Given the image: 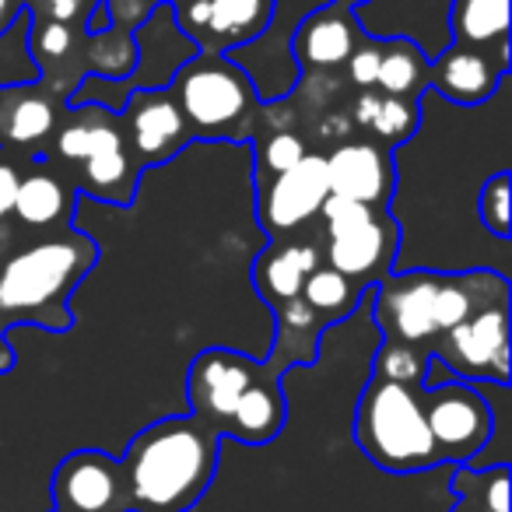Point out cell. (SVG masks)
<instances>
[{"mask_svg":"<svg viewBox=\"0 0 512 512\" xmlns=\"http://www.w3.org/2000/svg\"><path fill=\"white\" fill-rule=\"evenodd\" d=\"M95 264L99 246L74 228L43 232L29 246L8 249L0 260V372L15 369V355L4 344L11 327H71V295Z\"/></svg>","mask_w":512,"mask_h":512,"instance_id":"6da1fadb","label":"cell"},{"mask_svg":"<svg viewBox=\"0 0 512 512\" xmlns=\"http://www.w3.org/2000/svg\"><path fill=\"white\" fill-rule=\"evenodd\" d=\"M218 442L193 414L141 428L120 456L130 512H190L214 481Z\"/></svg>","mask_w":512,"mask_h":512,"instance_id":"7a4b0ae2","label":"cell"},{"mask_svg":"<svg viewBox=\"0 0 512 512\" xmlns=\"http://www.w3.org/2000/svg\"><path fill=\"white\" fill-rule=\"evenodd\" d=\"M425 390L414 383L372 376L358 397L355 411V442L376 467L390 474H414V470L439 467V453L428 435Z\"/></svg>","mask_w":512,"mask_h":512,"instance_id":"3957f363","label":"cell"},{"mask_svg":"<svg viewBox=\"0 0 512 512\" xmlns=\"http://www.w3.org/2000/svg\"><path fill=\"white\" fill-rule=\"evenodd\" d=\"M169 95L176 99L193 137L211 141H246L256 130V116L264 113L249 74L225 53H193L172 74Z\"/></svg>","mask_w":512,"mask_h":512,"instance_id":"277c9868","label":"cell"},{"mask_svg":"<svg viewBox=\"0 0 512 512\" xmlns=\"http://www.w3.org/2000/svg\"><path fill=\"white\" fill-rule=\"evenodd\" d=\"M316 218L323 221V264L351 278L369 292L393 271L400 249V228L386 207H372L362 200L327 197Z\"/></svg>","mask_w":512,"mask_h":512,"instance_id":"5b68a950","label":"cell"},{"mask_svg":"<svg viewBox=\"0 0 512 512\" xmlns=\"http://www.w3.org/2000/svg\"><path fill=\"white\" fill-rule=\"evenodd\" d=\"M428 358L453 379H488V383H509V302L477 309L453 330L439 334L428 348Z\"/></svg>","mask_w":512,"mask_h":512,"instance_id":"8992f818","label":"cell"},{"mask_svg":"<svg viewBox=\"0 0 512 512\" xmlns=\"http://www.w3.org/2000/svg\"><path fill=\"white\" fill-rule=\"evenodd\" d=\"M425 407V425L435 442L439 463H467L474 453H481L484 442L491 439V407L474 386L449 379V383H432L421 397Z\"/></svg>","mask_w":512,"mask_h":512,"instance_id":"52a82bcc","label":"cell"},{"mask_svg":"<svg viewBox=\"0 0 512 512\" xmlns=\"http://www.w3.org/2000/svg\"><path fill=\"white\" fill-rule=\"evenodd\" d=\"M327 197L330 186L323 155H306L299 165L278 172V176L256 179V214L274 242L302 232L309 221H316Z\"/></svg>","mask_w":512,"mask_h":512,"instance_id":"ba28073f","label":"cell"},{"mask_svg":"<svg viewBox=\"0 0 512 512\" xmlns=\"http://www.w3.org/2000/svg\"><path fill=\"white\" fill-rule=\"evenodd\" d=\"M435 292L439 271H397L376 288V323L386 344H411L428 351L439 337L435 327Z\"/></svg>","mask_w":512,"mask_h":512,"instance_id":"9c48e42d","label":"cell"},{"mask_svg":"<svg viewBox=\"0 0 512 512\" xmlns=\"http://www.w3.org/2000/svg\"><path fill=\"white\" fill-rule=\"evenodd\" d=\"M264 362L228 348H207L193 358L190 376H186V397H190V414L204 421L211 432L225 439V428L232 421V411L246 386L260 376Z\"/></svg>","mask_w":512,"mask_h":512,"instance_id":"30bf717a","label":"cell"},{"mask_svg":"<svg viewBox=\"0 0 512 512\" xmlns=\"http://www.w3.org/2000/svg\"><path fill=\"white\" fill-rule=\"evenodd\" d=\"M120 123L137 165H165L193 141L169 88H134L123 102Z\"/></svg>","mask_w":512,"mask_h":512,"instance_id":"8fae6325","label":"cell"},{"mask_svg":"<svg viewBox=\"0 0 512 512\" xmlns=\"http://www.w3.org/2000/svg\"><path fill=\"white\" fill-rule=\"evenodd\" d=\"M57 512H130L127 481L116 456L102 449H74L53 470Z\"/></svg>","mask_w":512,"mask_h":512,"instance_id":"7c38bea8","label":"cell"},{"mask_svg":"<svg viewBox=\"0 0 512 512\" xmlns=\"http://www.w3.org/2000/svg\"><path fill=\"white\" fill-rule=\"evenodd\" d=\"M327 165L330 197L362 200L372 207H386L393 197V155L390 148L376 141H341L330 155H323Z\"/></svg>","mask_w":512,"mask_h":512,"instance_id":"4fadbf2b","label":"cell"},{"mask_svg":"<svg viewBox=\"0 0 512 512\" xmlns=\"http://www.w3.org/2000/svg\"><path fill=\"white\" fill-rule=\"evenodd\" d=\"M60 120V95L46 81L0 85V151L43 148Z\"/></svg>","mask_w":512,"mask_h":512,"instance_id":"5bb4252c","label":"cell"},{"mask_svg":"<svg viewBox=\"0 0 512 512\" xmlns=\"http://www.w3.org/2000/svg\"><path fill=\"white\" fill-rule=\"evenodd\" d=\"M505 74H509V60L453 43L428 64V85L453 106H477L498 92Z\"/></svg>","mask_w":512,"mask_h":512,"instance_id":"9a60e30c","label":"cell"},{"mask_svg":"<svg viewBox=\"0 0 512 512\" xmlns=\"http://www.w3.org/2000/svg\"><path fill=\"white\" fill-rule=\"evenodd\" d=\"M362 39L365 36L358 25V11L334 0L327 8L302 18L292 39V53L306 71H337L348 64V57Z\"/></svg>","mask_w":512,"mask_h":512,"instance_id":"2e32d148","label":"cell"},{"mask_svg":"<svg viewBox=\"0 0 512 512\" xmlns=\"http://www.w3.org/2000/svg\"><path fill=\"white\" fill-rule=\"evenodd\" d=\"M78 186L71 176L50 169L46 162H39L32 172H22V183H18L15 197V218L25 228H36V232H60V228H71L74 204H78Z\"/></svg>","mask_w":512,"mask_h":512,"instance_id":"e0dca14e","label":"cell"},{"mask_svg":"<svg viewBox=\"0 0 512 512\" xmlns=\"http://www.w3.org/2000/svg\"><path fill=\"white\" fill-rule=\"evenodd\" d=\"M50 144H53V158H60L64 165H81L85 158L99 155V151L127 144V137H123V123L113 109L71 106L60 113Z\"/></svg>","mask_w":512,"mask_h":512,"instance_id":"ac0fdd59","label":"cell"},{"mask_svg":"<svg viewBox=\"0 0 512 512\" xmlns=\"http://www.w3.org/2000/svg\"><path fill=\"white\" fill-rule=\"evenodd\" d=\"M285 418H288V404L281 397V372L264 362L260 376L246 386V393L235 404L225 435L228 439L249 442V446H260V442H271L281 432Z\"/></svg>","mask_w":512,"mask_h":512,"instance_id":"d6986e66","label":"cell"},{"mask_svg":"<svg viewBox=\"0 0 512 512\" xmlns=\"http://www.w3.org/2000/svg\"><path fill=\"white\" fill-rule=\"evenodd\" d=\"M323 264L320 246L313 242L278 239L264 256H256L253 264V288L264 295L271 306H281L288 299H299L306 278Z\"/></svg>","mask_w":512,"mask_h":512,"instance_id":"ffe728a7","label":"cell"},{"mask_svg":"<svg viewBox=\"0 0 512 512\" xmlns=\"http://www.w3.org/2000/svg\"><path fill=\"white\" fill-rule=\"evenodd\" d=\"M271 15V0H207L197 43H207V53L246 46L249 39L264 36V29L271 25Z\"/></svg>","mask_w":512,"mask_h":512,"instance_id":"44dd1931","label":"cell"},{"mask_svg":"<svg viewBox=\"0 0 512 512\" xmlns=\"http://www.w3.org/2000/svg\"><path fill=\"white\" fill-rule=\"evenodd\" d=\"M449 32L453 43L509 60V0H453Z\"/></svg>","mask_w":512,"mask_h":512,"instance_id":"7402d4cb","label":"cell"},{"mask_svg":"<svg viewBox=\"0 0 512 512\" xmlns=\"http://www.w3.org/2000/svg\"><path fill=\"white\" fill-rule=\"evenodd\" d=\"M74 186L85 193H92L102 204H120L127 207L137 193V179H141V165L130 155L127 144H116L99 155L85 158L81 165H74Z\"/></svg>","mask_w":512,"mask_h":512,"instance_id":"603a6c76","label":"cell"},{"mask_svg":"<svg viewBox=\"0 0 512 512\" xmlns=\"http://www.w3.org/2000/svg\"><path fill=\"white\" fill-rule=\"evenodd\" d=\"M355 123L369 127L376 134V144L383 148H397L414 137L421 123L418 99H404V95H379L376 88L358 95L355 102Z\"/></svg>","mask_w":512,"mask_h":512,"instance_id":"cb8c5ba5","label":"cell"},{"mask_svg":"<svg viewBox=\"0 0 512 512\" xmlns=\"http://www.w3.org/2000/svg\"><path fill=\"white\" fill-rule=\"evenodd\" d=\"M271 309H274V316H278V334H274V358L267 365L281 372L295 362H313L316 341H320V334L327 330V323L302 302V295Z\"/></svg>","mask_w":512,"mask_h":512,"instance_id":"d4e9b609","label":"cell"},{"mask_svg":"<svg viewBox=\"0 0 512 512\" xmlns=\"http://www.w3.org/2000/svg\"><path fill=\"white\" fill-rule=\"evenodd\" d=\"M428 88V57L411 39H383V60H379L376 92L421 99Z\"/></svg>","mask_w":512,"mask_h":512,"instance_id":"484cf974","label":"cell"},{"mask_svg":"<svg viewBox=\"0 0 512 512\" xmlns=\"http://www.w3.org/2000/svg\"><path fill=\"white\" fill-rule=\"evenodd\" d=\"M362 295H365L362 285H355V281L337 274L334 267H327V264L316 267V271L306 278V285H302V302H306L327 327L355 313Z\"/></svg>","mask_w":512,"mask_h":512,"instance_id":"4316f807","label":"cell"},{"mask_svg":"<svg viewBox=\"0 0 512 512\" xmlns=\"http://www.w3.org/2000/svg\"><path fill=\"white\" fill-rule=\"evenodd\" d=\"M449 488H453V495L481 505L484 512H509V467L505 463L484 470H456Z\"/></svg>","mask_w":512,"mask_h":512,"instance_id":"83f0119b","label":"cell"},{"mask_svg":"<svg viewBox=\"0 0 512 512\" xmlns=\"http://www.w3.org/2000/svg\"><path fill=\"white\" fill-rule=\"evenodd\" d=\"M32 57L50 71L53 64H71L74 57H81L85 46V29L81 25H64V22H46V18H32Z\"/></svg>","mask_w":512,"mask_h":512,"instance_id":"f1b7e54d","label":"cell"},{"mask_svg":"<svg viewBox=\"0 0 512 512\" xmlns=\"http://www.w3.org/2000/svg\"><path fill=\"white\" fill-rule=\"evenodd\" d=\"M372 376L393 379V383H414L425 386L428 376V351L411 348V344H383L372 365Z\"/></svg>","mask_w":512,"mask_h":512,"instance_id":"f546056e","label":"cell"},{"mask_svg":"<svg viewBox=\"0 0 512 512\" xmlns=\"http://www.w3.org/2000/svg\"><path fill=\"white\" fill-rule=\"evenodd\" d=\"M306 141H302L295 130H274L271 137L256 141V179L264 176H278V172L292 169L306 158Z\"/></svg>","mask_w":512,"mask_h":512,"instance_id":"4dcf8cb0","label":"cell"},{"mask_svg":"<svg viewBox=\"0 0 512 512\" xmlns=\"http://www.w3.org/2000/svg\"><path fill=\"white\" fill-rule=\"evenodd\" d=\"M509 197H512V186H509V172L498 169L484 179L481 193H477V218L481 225L488 228L495 239H505L509 235Z\"/></svg>","mask_w":512,"mask_h":512,"instance_id":"1f68e13d","label":"cell"},{"mask_svg":"<svg viewBox=\"0 0 512 512\" xmlns=\"http://www.w3.org/2000/svg\"><path fill=\"white\" fill-rule=\"evenodd\" d=\"M32 18H46V22H64V25H85L92 11L102 0H25Z\"/></svg>","mask_w":512,"mask_h":512,"instance_id":"d6a6232c","label":"cell"},{"mask_svg":"<svg viewBox=\"0 0 512 512\" xmlns=\"http://www.w3.org/2000/svg\"><path fill=\"white\" fill-rule=\"evenodd\" d=\"M379 60H383V39H362L355 46V53L348 57V78L351 85H358L362 92L376 88Z\"/></svg>","mask_w":512,"mask_h":512,"instance_id":"836d02e7","label":"cell"},{"mask_svg":"<svg viewBox=\"0 0 512 512\" xmlns=\"http://www.w3.org/2000/svg\"><path fill=\"white\" fill-rule=\"evenodd\" d=\"M18 183H22V165L0 155V221L11 218V211H15Z\"/></svg>","mask_w":512,"mask_h":512,"instance_id":"e575fe53","label":"cell"},{"mask_svg":"<svg viewBox=\"0 0 512 512\" xmlns=\"http://www.w3.org/2000/svg\"><path fill=\"white\" fill-rule=\"evenodd\" d=\"M22 8H25V0H0V32H8L11 25H15Z\"/></svg>","mask_w":512,"mask_h":512,"instance_id":"d590c367","label":"cell"},{"mask_svg":"<svg viewBox=\"0 0 512 512\" xmlns=\"http://www.w3.org/2000/svg\"><path fill=\"white\" fill-rule=\"evenodd\" d=\"M11 242H15V235H11V232H8V228L0 225V260H4V256H8Z\"/></svg>","mask_w":512,"mask_h":512,"instance_id":"8d00e7d4","label":"cell"},{"mask_svg":"<svg viewBox=\"0 0 512 512\" xmlns=\"http://www.w3.org/2000/svg\"><path fill=\"white\" fill-rule=\"evenodd\" d=\"M449 512H484V509H481V505H474V502H467V498H460V502H456Z\"/></svg>","mask_w":512,"mask_h":512,"instance_id":"74e56055","label":"cell"},{"mask_svg":"<svg viewBox=\"0 0 512 512\" xmlns=\"http://www.w3.org/2000/svg\"><path fill=\"white\" fill-rule=\"evenodd\" d=\"M341 4H348V8H355V11H358L362 4H369V0H341Z\"/></svg>","mask_w":512,"mask_h":512,"instance_id":"f35d334b","label":"cell"}]
</instances>
